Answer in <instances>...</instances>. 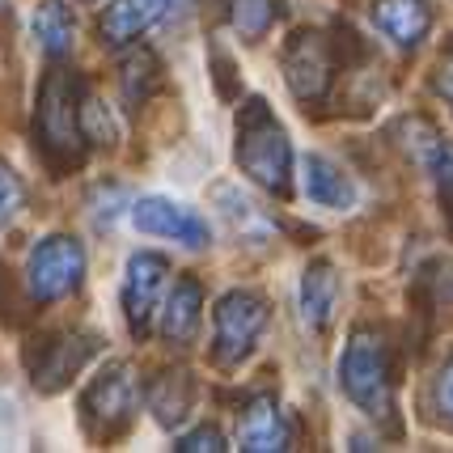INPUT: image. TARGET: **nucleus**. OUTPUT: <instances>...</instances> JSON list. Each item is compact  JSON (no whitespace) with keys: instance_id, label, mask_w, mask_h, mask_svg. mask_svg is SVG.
<instances>
[{"instance_id":"obj_21","label":"nucleus","mask_w":453,"mask_h":453,"mask_svg":"<svg viewBox=\"0 0 453 453\" xmlns=\"http://www.w3.org/2000/svg\"><path fill=\"white\" fill-rule=\"evenodd\" d=\"M81 127H85V140H89V144H111V140H115V123H111L106 106H102L94 94L81 98Z\"/></svg>"},{"instance_id":"obj_25","label":"nucleus","mask_w":453,"mask_h":453,"mask_svg":"<svg viewBox=\"0 0 453 453\" xmlns=\"http://www.w3.org/2000/svg\"><path fill=\"white\" fill-rule=\"evenodd\" d=\"M433 85H436V94H441V98L453 106V42L445 47V51H441V59H436Z\"/></svg>"},{"instance_id":"obj_19","label":"nucleus","mask_w":453,"mask_h":453,"mask_svg":"<svg viewBox=\"0 0 453 453\" xmlns=\"http://www.w3.org/2000/svg\"><path fill=\"white\" fill-rule=\"evenodd\" d=\"M119 85H123V102H127L132 111H140V106L161 89V59L153 56L149 47L132 51V56L119 64Z\"/></svg>"},{"instance_id":"obj_6","label":"nucleus","mask_w":453,"mask_h":453,"mask_svg":"<svg viewBox=\"0 0 453 453\" xmlns=\"http://www.w3.org/2000/svg\"><path fill=\"white\" fill-rule=\"evenodd\" d=\"M39 348L26 352V369H30V381L39 386L42 395H56L64 390L73 377L94 360L98 352V339L81 335V331H64V335H42L35 339Z\"/></svg>"},{"instance_id":"obj_11","label":"nucleus","mask_w":453,"mask_h":453,"mask_svg":"<svg viewBox=\"0 0 453 453\" xmlns=\"http://www.w3.org/2000/svg\"><path fill=\"white\" fill-rule=\"evenodd\" d=\"M237 445L250 453L288 449V428H284L276 398H255V403L242 407V415H237Z\"/></svg>"},{"instance_id":"obj_12","label":"nucleus","mask_w":453,"mask_h":453,"mask_svg":"<svg viewBox=\"0 0 453 453\" xmlns=\"http://www.w3.org/2000/svg\"><path fill=\"white\" fill-rule=\"evenodd\" d=\"M170 9V0H111L106 13H102L98 30H102V42L111 47H123V42L140 39L153 21Z\"/></svg>"},{"instance_id":"obj_3","label":"nucleus","mask_w":453,"mask_h":453,"mask_svg":"<svg viewBox=\"0 0 453 453\" xmlns=\"http://www.w3.org/2000/svg\"><path fill=\"white\" fill-rule=\"evenodd\" d=\"M339 381H343V395L352 398L360 411L369 415H390V348L386 339L360 326L352 335V343L343 348V360H339Z\"/></svg>"},{"instance_id":"obj_18","label":"nucleus","mask_w":453,"mask_h":453,"mask_svg":"<svg viewBox=\"0 0 453 453\" xmlns=\"http://www.w3.org/2000/svg\"><path fill=\"white\" fill-rule=\"evenodd\" d=\"M305 199L318 208H352L356 203V187L339 174L326 157H305Z\"/></svg>"},{"instance_id":"obj_4","label":"nucleus","mask_w":453,"mask_h":453,"mask_svg":"<svg viewBox=\"0 0 453 453\" xmlns=\"http://www.w3.org/2000/svg\"><path fill=\"white\" fill-rule=\"evenodd\" d=\"M136 415V377L132 365H111L94 377V386L81 395V424L94 441H115Z\"/></svg>"},{"instance_id":"obj_27","label":"nucleus","mask_w":453,"mask_h":453,"mask_svg":"<svg viewBox=\"0 0 453 453\" xmlns=\"http://www.w3.org/2000/svg\"><path fill=\"white\" fill-rule=\"evenodd\" d=\"M436 403H441V411L453 419V360L441 369V377H436Z\"/></svg>"},{"instance_id":"obj_16","label":"nucleus","mask_w":453,"mask_h":453,"mask_svg":"<svg viewBox=\"0 0 453 453\" xmlns=\"http://www.w3.org/2000/svg\"><path fill=\"white\" fill-rule=\"evenodd\" d=\"M191 403H196V381L187 369H165L149 381V411L157 415V424H165V428L182 424Z\"/></svg>"},{"instance_id":"obj_8","label":"nucleus","mask_w":453,"mask_h":453,"mask_svg":"<svg viewBox=\"0 0 453 453\" xmlns=\"http://www.w3.org/2000/svg\"><path fill=\"white\" fill-rule=\"evenodd\" d=\"M284 81L301 102H322L335 81V51L318 30H296L284 47Z\"/></svg>"},{"instance_id":"obj_9","label":"nucleus","mask_w":453,"mask_h":453,"mask_svg":"<svg viewBox=\"0 0 453 453\" xmlns=\"http://www.w3.org/2000/svg\"><path fill=\"white\" fill-rule=\"evenodd\" d=\"M165 258L161 255H132L127 263V276H123V318H127V331L136 339L149 335V322L157 310V293L165 284Z\"/></svg>"},{"instance_id":"obj_13","label":"nucleus","mask_w":453,"mask_h":453,"mask_svg":"<svg viewBox=\"0 0 453 453\" xmlns=\"http://www.w3.org/2000/svg\"><path fill=\"white\" fill-rule=\"evenodd\" d=\"M339 305V276L331 263H310L301 276V318L310 331H326Z\"/></svg>"},{"instance_id":"obj_5","label":"nucleus","mask_w":453,"mask_h":453,"mask_svg":"<svg viewBox=\"0 0 453 453\" xmlns=\"http://www.w3.org/2000/svg\"><path fill=\"white\" fill-rule=\"evenodd\" d=\"M81 276H85V250H81L77 237L51 234L30 250V263H26V288H30V296H35L39 305L68 296L81 284Z\"/></svg>"},{"instance_id":"obj_14","label":"nucleus","mask_w":453,"mask_h":453,"mask_svg":"<svg viewBox=\"0 0 453 453\" xmlns=\"http://www.w3.org/2000/svg\"><path fill=\"white\" fill-rule=\"evenodd\" d=\"M199 310H203V288L196 280H178L174 293L165 296V310H161V335H165V343L187 348L199 331V318H203Z\"/></svg>"},{"instance_id":"obj_17","label":"nucleus","mask_w":453,"mask_h":453,"mask_svg":"<svg viewBox=\"0 0 453 453\" xmlns=\"http://www.w3.org/2000/svg\"><path fill=\"white\" fill-rule=\"evenodd\" d=\"M35 39L51 59H64L77 42V18L64 0H42L35 9Z\"/></svg>"},{"instance_id":"obj_1","label":"nucleus","mask_w":453,"mask_h":453,"mask_svg":"<svg viewBox=\"0 0 453 453\" xmlns=\"http://www.w3.org/2000/svg\"><path fill=\"white\" fill-rule=\"evenodd\" d=\"M85 127H81V81L68 68H51L39 85L35 111V149L51 174H73L85 161Z\"/></svg>"},{"instance_id":"obj_20","label":"nucleus","mask_w":453,"mask_h":453,"mask_svg":"<svg viewBox=\"0 0 453 453\" xmlns=\"http://www.w3.org/2000/svg\"><path fill=\"white\" fill-rule=\"evenodd\" d=\"M280 18V0H229V21L246 42H258Z\"/></svg>"},{"instance_id":"obj_22","label":"nucleus","mask_w":453,"mask_h":453,"mask_svg":"<svg viewBox=\"0 0 453 453\" xmlns=\"http://www.w3.org/2000/svg\"><path fill=\"white\" fill-rule=\"evenodd\" d=\"M21 203H26V187H21V178L9 170V161H0V225H9V220L18 217Z\"/></svg>"},{"instance_id":"obj_23","label":"nucleus","mask_w":453,"mask_h":453,"mask_svg":"<svg viewBox=\"0 0 453 453\" xmlns=\"http://www.w3.org/2000/svg\"><path fill=\"white\" fill-rule=\"evenodd\" d=\"M428 170L436 174V182H441V196L453 199V144L449 140H441L433 149V157H428Z\"/></svg>"},{"instance_id":"obj_15","label":"nucleus","mask_w":453,"mask_h":453,"mask_svg":"<svg viewBox=\"0 0 453 453\" xmlns=\"http://www.w3.org/2000/svg\"><path fill=\"white\" fill-rule=\"evenodd\" d=\"M373 21L386 39H395L398 47H415V42L428 35L433 13L424 0H377L373 4Z\"/></svg>"},{"instance_id":"obj_24","label":"nucleus","mask_w":453,"mask_h":453,"mask_svg":"<svg viewBox=\"0 0 453 453\" xmlns=\"http://www.w3.org/2000/svg\"><path fill=\"white\" fill-rule=\"evenodd\" d=\"M174 449L178 453H220L225 449V436H220L217 428H196L191 436H182Z\"/></svg>"},{"instance_id":"obj_26","label":"nucleus","mask_w":453,"mask_h":453,"mask_svg":"<svg viewBox=\"0 0 453 453\" xmlns=\"http://www.w3.org/2000/svg\"><path fill=\"white\" fill-rule=\"evenodd\" d=\"M212 77H217V89H220V98H237V89H234V59L225 56V51H212Z\"/></svg>"},{"instance_id":"obj_7","label":"nucleus","mask_w":453,"mask_h":453,"mask_svg":"<svg viewBox=\"0 0 453 453\" xmlns=\"http://www.w3.org/2000/svg\"><path fill=\"white\" fill-rule=\"evenodd\" d=\"M263 326H267V301H263L258 293L220 296V305H217V348H212L217 365H225V369L242 365L246 356L255 352V339H258Z\"/></svg>"},{"instance_id":"obj_2","label":"nucleus","mask_w":453,"mask_h":453,"mask_svg":"<svg viewBox=\"0 0 453 453\" xmlns=\"http://www.w3.org/2000/svg\"><path fill=\"white\" fill-rule=\"evenodd\" d=\"M237 165L242 174L258 182L272 196H288L293 182V149L288 136L276 123V115L267 111L263 98H250L237 115Z\"/></svg>"},{"instance_id":"obj_10","label":"nucleus","mask_w":453,"mask_h":453,"mask_svg":"<svg viewBox=\"0 0 453 453\" xmlns=\"http://www.w3.org/2000/svg\"><path fill=\"white\" fill-rule=\"evenodd\" d=\"M132 220H136V229H144V234L174 237L182 246H208V225L191 208L170 203V199H157V196L140 199L136 208H132Z\"/></svg>"}]
</instances>
